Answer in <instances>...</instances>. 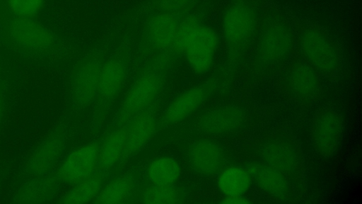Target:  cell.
Here are the masks:
<instances>
[{
    "mask_svg": "<svg viewBox=\"0 0 362 204\" xmlns=\"http://www.w3.org/2000/svg\"><path fill=\"white\" fill-rule=\"evenodd\" d=\"M295 30L291 14L270 0L264 8L259 30L235 87L248 91L274 77L293 57Z\"/></svg>",
    "mask_w": 362,
    "mask_h": 204,
    "instance_id": "cell-1",
    "label": "cell"
},
{
    "mask_svg": "<svg viewBox=\"0 0 362 204\" xmlns=\"http://www.w3.org/2000/svg\"><path fill=\"white\" fill-rule=\"evenodd\" d=\"M269 0H223L219 11L223 73L235 84Z\"/></svg>",
    "mask_w": 362,
    "mask_h": 204,
    "instance_id": "cell-2",
    "label": "cell"
},
{
    "mask_svg": "<svg viewBox=\"0 0 362 204\" xmlns=\"http://www.w3.org/2000/svg\"><path fill=\"white\" fill-rule=\"evenodd\" d=\"M259 107L244 91L234 86L208 106L197 119V128L206 137L237 144L262 122Z\"/></svg>",
    "mask_w": 362,
    "mask_h": 204,
    "instance_id": "cell-3",
    "label": "cell"
},
{
    "mask_svg": "<svg viewBox=\"0 0 362 204\" xmlns=\"http://www.w3.org/2000/svg\"><path fill=\"white\" fill-rule=\"evenodd\" d=\"M235 151L267 165L282 174L302 197L306 191L304 157L298 141L284 128L245 138Z\"/></svg>",
    "mask_w": 362,
    "mask_h": 204,
    "instance_id": "cell-4",
    "label": "cell"
},
{
    "mask_svg": "<svg viewBox=\"0 0 362 204\" xmlns=\"http://www.w3.org/2000/svg\"><path fill=\"white\" fill-rule=\"evenodd\" d=\"M221 4L179 23L171 50L182 53L197 74H206L217 63L221 64L223 48L219 30Z\"/></svg>",
    "mask_w": 362,
    "mask_h": 204,
    "instance_id": "cell-5",
    "label": "cell"
},
{
    "mask_svg": "<svg viewBox=\"0 0 362 204\" xmlns=\"http://www.w3.org/2000/svg\"><path fill=\"white\" fill-rule=\"evenodd\" d=\"M291 16L295 30L294 55L310 64L321 77L337 79L341 66L338 44L320 25Z\"/></svg>",
    "mask_w": 362,
    "mask_h": 204,
    "instance_id": "cell-6",
    "label": "cell"
},
{
    "mask_svg": "<svg viewBox=\"0 0 362 204\" xmlns=\"http://www.w3.org/2000/svg\"><path fill=\"white\" fill-rule=\"evenodd\" d=\"M276 77L280 92L300 107H310L321 96L320 75L310 64L295 55Z\"/></svg>",
    "mask_w": 362,
    "mask_h": 204,
    "instance_id": "cell-7",
    "label": "cell"
},
{
    "mask_svg": "<svg viewBox=\"0 0 362 204\" xmlns=\"http://www.w3.org/2000/svg\"><path fill=\"white\" fill-rule=\"evenodd\" d=\"M236 162L249 174L253 186L267 200L274 203H294L302 198L279 172L235 151Z\"/></svg>",
    "mask_w": 362,
    "mask_h": 204,
    "instance_id": "cell-8",
    "label": "cell"
},
{
    "mask_svg": "<svg viewBox=\"0 0 362 204\" xmlns=\"http://www.w3.org/2000/svg\"><path fill=\"white\" fill-rule=\"evenodd\" d=\"M235 145L210 137L200 139L188 150L189 164L199 174L216 179L223 169L237 164Z\"/></svg>",
    "mask_w": 362,
    "mask_h": 204,
    "instance_id": "cell-9",
    "label": "cell"
},
{
    "mask_svg": "<svg viewBox=\"0 0 362 204\" xmlns=\"http://www.w3.org/2000/svg\"><path fill=\"white\" fill-rule=\"evenodd\" d=\"M343 130V119L331 108H320L313 117L310 136L315 150L329 157L336 150Z\"/></svg>",
    "mask_w": 362,
    "mask_h": 204,
    "instance_id": "cell-10",
    "label": "cell"
},
{
    "mask_svg": "<svg viewBox=\"0 0 362 204\" xmlns=\"http://www.w3.org/2000/svg\"><path fill=\"white\" fill-rule=\"evenodd\" d=\"M8 30L13 41L26 50L46 52L55 44L52 33L31 18H15L9 25Z\"/></svg>",
    "mask_w": 362,
    "mask_h": 204,
    "instance_id": "cell-11",
    "label": "cell"
},
{
    "mask_svg": "<svg viewBox=\"0 0 362 204\" xmlns=\"http://www.w3.org/2000/svg\"><path fill=\"white\" fill-rule=\"evenodd\" d=\"M160 87V78L153 73L141 76L132 85L121 106L119 120L130 121L153 102Z\"/></svg>",
    "mask_w": 362,
    "mask_h": 204,
    "instance_id": "cell-12",
    "label": "cell"
},
{
    "mask_svg": "<svg viewBox=\"0 0 362 204\" xmlns=\"http://www.w3.org/2000/svg\"><path fill=\"white\" fill-rule=\"evenodd\" d=\"M99 146L89 143L71 152L62 162L56 178L63 183L75 184L93 174L98 165Z\"/></svg>",
    "mask_w": 362,
    "mask_h": 204,
    "instance_id": "cell-13",
    "label": "cell"
},
{
    "mask_svg": "<svg viewBox=\"0 0 362 204\" xmlns=\"http://www.w3.org/2000/svg\"><path fill=\"white\" fill-rule=\"evenodd\" d=\"M64 138L54 132L46 137L34 149L24 167V174L31 178L46 175L62 152Z\"/></svg>",
    "mask_w": 362,
    "mask_h": 204,
    "instance_id": "cell-14",
    "label": "cell"
},
{
    "mask_svg": "<svg viewBox=\"0 0 362 204\" xmlns=\"http://www.w3.org/2000/svg\"><path fill=\"white\" fill-rule=\"evenodd\" d=\"M211 84H201L184 91L177 96L167 108L164 120L175 124L187 118L197 111L209 96Z\"/></svg>",
    "mask_w": 362,
    "mask_h": 204,
    "instance_id": "cell-15",
    "label": "cell"
},
{
    "mask_svg": "<svg viewBox=\"0 0 362 204\" xmlns=\"http://www.w3.org/2000/svg\"><path fill=\"white\" fill-rule=\"evenodd\" d=\"M215 183L223 198L243 197L258 202L252 197L255 188L249 174L238 164L223 169L216 178Z\"/></svg>",
    "mask_w": 362,
    "mask_h": 204,
    "instance_id": "cell-16",
    "label": "cell"
},
{
    "mask_svg": "<svg viewBox=\"0 0 362 204\" xmlns=\"http://www.w3.org/2000/svg\"><path fill=\"white\" fill-rule=\"evenodd\" d=\"M126 128V140L122 159L136 153L145 145L155 131L156 120L151 114L144 111L133 118Z\"/></svg>",
    "mask_w": 362,
    "mask_h": 204,
    "instance_id": "cell-17",
    "label": "cell"
},
{
    "mask_svg": "<svg viewBox=\"0 0 362 204\" xmlns=\"http://www.w3.org/2000/svg\"><path fill=\"white\" fill-rule=\"evenodd\" d=\"M101 67L97 62H89L77 72L73 85V96L76 103H88L98 92Z\"/></svg>",
    "mask_w": 362,
    "mask_h": 204,
    "instance_id": "cell-18",
    "label": "cell"
},
{
    "mask_svg": "<svg viewBox=\"0 0 362 204\" xmlns=\"http://www.w3.org/2000/svg\"><path fill=\"white\" fill-rule=\"evenodd\" d=\"M178 25V21L172 14L164 13L154 16L148 26L151 42L158 49L171 50Z\"/></svg>",
    "mask_w": 362,
    "mask_h": 204,
    "instance_id": "cell-19",
    "label": "cell"
},
{
    "mask_svg": "<svg viewBox=\"0 0 362 204\" xmlns=\"http://www.w3.org/2000/svg\"><path fill=\"white\" fill-rule=\"evenodd\" d=\"M56 180L50 176L35 177L23 186L13 198L20 203H40L51 199L56 192Z\"/></svg>",
    "mask_w": 362,
    "mask_h": 204,
    "instance_id": "cell-20",
    "label": "cell"
},
{
    "mask_svg": "<svg viewBox=\"0 0 362 204\" xmlns=\"http://www.w3.org/2000/svg\"><path fill=\"white\" fill-rule=\"evenodd\" d=\"M181 168L178 162L169 156L153 160L148 166L146 176L151 184L170 186L179 179Z\"/></svg>",
    "mask_w": 362,
    "mask_h": 204,
    "instance_id": "cell-21",
    "label": "cell"
},
{
    "mask_svg": "<svg viewBox=\"0 0 362 204\" xmlns=\"http://www.w3.org/2000/svg\"><path fill=\"white\" fill-rule=\"evenodd\" d=\"M126 127L112 132L99 147L98 165L103 170H107L122 158L125 140Z\"/></svg>",
    "mask_w": 362,
    "mask_h": 204,
    "instance_id": "cell-22",
    "label": "cell"
},
{
    "mask_svg": "<svg viewBox=\"0 0 362 204\" xmlns=\"http://www.w3.org/2000/svg\"><path fill=\"white\" fill-rule=\"evenodd\" d=\"M125 69L119 61L112 60L101 67L98 92L105 98L115 96L121 89Z\"/></svg>",
    "mask_w": 362,
    "mask_h": 204,
    "instance_id": "cell-23",
    "label": "cell"
},
{
    "mask_svg": "<svg viewBox=\"0 0 362 204\" xmlns=\"http://www.w3.org/2000/svg\"><path fill=\"white\" fill-rule=\"evenodd\" d=\"M103 187V177L99 174H93L75 183L60 200L66 204H80L89 203L96 198Z\"/></svg>",
    "mask_w": 362,
    "mask_h": 204,
    "instance_id": "cell-24",
    "label": "cell"
},
{
    "mask_svg": "<svg viewBox=\"0 0 362 204\" xmlns=\"http://www.w3.org/2000/svg\"><path fill=\"white\" fill-rule=\"evenodd\" d=\"M133 189L132 181L127 176L115 178L103 186L94 200L100 204H117L127 200Z\"/></svg>",
    "mask_w": 362,
    "mask_h": 204,
    "instance_id": "cell-25",
    "label": "cell"
},
{
    "mask_svg": "<svg viewBox=\"0 0 362 204\" xmlns=\"http://www.w3.org/2000/svg\"><path fill=\"white\" fill-rule=\"evenodd\" d=\"M179 199L180 193L173 185L151 184L141 196V201L148 204H173L177 203Z\"/></svg>",
    "mask_w": 362,
    "mask_h": 204,
    "instance_id": "cell-26",
    "label": "cell"
},
{
    "mask_svg": "<svg viewBox=\"0 0 362 204\" xmlns=\"http://www.w3.org/2000/svg\"><path fill=\"white\" fill-rule=\"evenodd\" d=\"M45 0H8L11 11L17 17L32 18L42 8Z\"/></svg>",
    "mask_w": 362,
    "mask_h": 204,
    "instance_id": "cell-27",
    "label": "cell"
},
{
    "mask_svg": "<svg viewBox=\"0 0 362 204\" xmlns=\"http://www.w3.org/2000/svg\"><path fill=\"white\" fill-rule=\"evenodd\" d=\"M220 203L227 204H243V203H255L252 200L247 198L243 197H226L222 198L219 201Z\"/></svg>",
    "mask_w": 362,
    "mask_h": 204,
    "instance_id": "cell-28",
    "label": "cell"
},
{
    "mask_svg": "<svg viewBox=\"0 0 362 204\" xmlns=\"http://www.w3.org/2000/svg\"><path fill=\"white\" fill-rule=\"evenodd\" d=\"M3 110H4L3 102L0 97V121H1L2 115H3Z\"/></svg>",
    "mask_w": 362,
    "mask_h": 204,
    "instance_id": "cell-29",
    "label": "cell"
}]
</instances>
